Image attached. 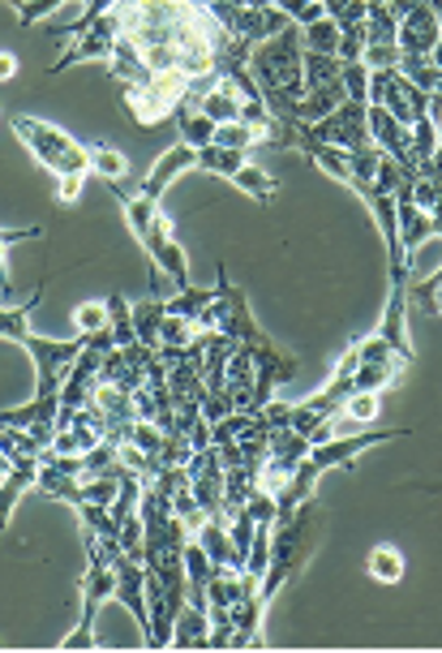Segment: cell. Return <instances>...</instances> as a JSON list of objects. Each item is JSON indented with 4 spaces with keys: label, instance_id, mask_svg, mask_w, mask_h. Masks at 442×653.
Instances as JSON below:
<instances>
[{
    "label": "cell",
    "instance_id": "cell-1",
    "mask_svg": "<svg viewBox=\"0 0 442 653\" xmlns=\"http://www.w3.org/2000/svg\"><path fill=\"white\" fill-rule=\"evenodd\" d=\"M318 538H322V508L314 499H305L288 521H275L271 529V559H267V576H262V589H258V602L271 606L280 597V589L292 585L305 563L314 559Z\"/></svg>",
    "mask_w": 442,
    "mask_h": 653
},
{
    "label": "cell",
    "instance_id": "cell-2",
    "mask_svg": "<svg viewBox=\"0 0 442 653\" xmlns=\"http://www.w3.org/2000/svg\"><path fill=\"white\" fill-rule=\"evenodd\" d=\"M13 133H18V142H22L57 181H61V177H87V172H91L87 147H82L78 138H69L61 125L18 112V117H13Z\"/></svg>",
    "mask_w": 442,
    "mask_h": 653
},
{
    "label": "cell",
    "instance_id": "cell-3",
    "mask_svg": "<svg viewBox=\"0 0 442 653\" xmlns=\"http://www.w3.org/2000/svg\"><path fill=\"white\" fill-rule=\"evenodd\" d=\"M112 597H117V567L108 559L91 555V567L82 576V620H78V632H69L61 641L64 650H96V620L103 602Z\"/></svg>",
    "mask_w": 442,
    "mask_h": 653
},
{
    "label": "cell",
    "instance_id": "cell-4",
    "mask_svg": "<svg viewBox=\"0 0 442 653\" xmlns=\"http://www.w3.org/2000/svg\"><path fill=\"white\" fill-rule=\"evenodd\" d=\"M215 22H220L228 34L245 39V43H262L271 34H280L292 22L280 4H267V9H253V4H228V0H207Z\"/></svg>",
    "mask_w": 442,
    "mask_h": 653
},
{
    "label": "cell",
    "instance_id": "cell-5",
    "mask_svg": "<svg viewBox=\"0 0 442 653\" xmlns=\"http://www.w3.org/2000/svg\"><path fill=\"white\" fill-rule=\"evenodd\" d=\"M82 335L78 340H48V335H27V353L34 361V395H61V383H64V370H69V361L82 353Z\"/></svg>",
    "mask_w": 442,
    "mask_h": 653
},
{
    "label": "cell",
    "instance_id": "cell-6",
    "mask_svg": "<svg viewBox=\"0 0 442 653\" xmlns=\"http://www.w3.org/2000/svg\"><path fill=\"white\" fill-rule=\"evenodd\" d=\"M305 130L318 142H331V147H344V151L374 147V138H370V103H361V99H344L331 117H322V121L305 125Z\"/></svg>",
    "mask_w": 442,
    "mask_h": 653
},
{
    "label": "cell",
    "instance_id": "cell-7",
    "mask_svg": "<svg viewBox=\"0 0 442 653\" xmlns=\"http://www.w3.org/2000/svg\"><path fill=\"white\" fill-rule=\"evenodd\" d=\"M386 267H391V297H386V314H382V323H379V335L412 365V361H416V353H412V335H409L412 262H386Z\"/></svg>",
    "mask_w": 442,
    "mask_h": 653
},
{
    "label": "cell",
    "instance_id": "cell-8",
    "mask_svg": "<svg viewBox=\"0 0 442 653\" xmlns=\"http://www.w3.org/2000/svg\"><path fill=\"white\" fill-rule=\"evenodd\" d=\"M117 39H121V18H117V9H112V13L99 18L91 31H82L78 39H69V43L61 48V57L48 66V73H64L69 66H82V61H112Z\"/></svg>",
    "mask_w": 442,
    "mask_h": 653
},
{
    "label": "cell",
    "instance_id": "cell-9",
    "mask_svg": "<svg viewBox=\"0 0 442 653\" xmlns=\"http://www.w3.org/2000/svg\"><path fill=\"white\" fill-rule=\"evenodd\" d=\"M409 434L412 430H361V434H335V439H327V443H314V448H310V460H314L322 473H331V469L352 464L365 448L386 443V439H409Z\"/></svg>",
    "mask_w": 442,
    "mask_h": 653
},
{
    "label": "cell",
    "instance_id": "cell-10",
    "mask_svg": "<svg viewBox=\"0 0 442 653\" xmlns=\"http://www.w3.org/2000/svg\"><path fill=\"white\" fill-rule=\"evenodd\" d=\"M142 250L151 254V267H159L172 284H177V293L181 289H190V259H185V250H181V241L172 237V224H168V215L159 211L155 224H151V237L142 241Z\"/></svg>",
    "mask_w": 442,
    "mask_h": 653
},
{
    "label": "cell",
    "instance_id": "cell-11",
    "mask_svg": "<svg viewBox=\"0 0 442 653\" xmlns=\"http://www.w3.org/2000/svg\"><path fill=\"white\" fill-rule=\"evenodd\" d=\"M442 39V18L425 4V0H412L400 18V57H434Z\"/></svg>",
    "mask_w": 442,
    "mask_h": 653
},
{
    "label": "cell",
    "instance_id": "cell-12",
    "mask_svg": "<svg viewBox=\"0 0 442 653\" xmlns=\"http://www.w3.org/2000/svg\"><path fill=\"white\" fill-rule=\"evenodd\" d=\"M112 602H121L129 615H133L138 632H142V645H147L151 615H147V563L142 559H129V555L117 559V597Z\"/></svg>",
    "mask_w": 442,
    "mask_h": 653
},
{
    "label": "cell",
    "instance_id": "cell-13",
    "mask_svg": "<svg viewBox=\"0 0 442 653\" xmlns=\"http://www.w3.org/2000/svg\"><path fill=\"white\" fill-rule=\"evenodd\" d=\"M421 172H409L404 181H400V190H395V224H400V241H404V254H412L430 241V211H421L416 202H412V181H416Z\"/></svg>",
    "mask_w": 442,
    "mask_h": 653
},
{
    "label": "cell",
    "instance_id": "cell-14",
    "mask_svg": "<svg viewBox=\"0 0 442 653\" xmlns=\"http://www.w3.org/2000/svg\"><path fill=\"white\" fill-rule=\"evenodd\" d=\"M370 138H374V147H379L382 155H391L395 163H404L416 172V160H412V130L409 125H400L386 108L379 103H370Z\"/></svg>",
    "mask_w": 442,
    "mask_h": 653
},
{
    "label": "cell",
    "instance_id": "cell-15",
    "mask_svg": "<svg viewBox=\"0 0 442 653\" xmlns=\"http://www.w3.org/2000/svg\"><path fill=\"white\" fill-rule=\"evenodd\" d=\"M190 168H198V151H193L190 142H177V147H168V151L151 163V172L142 177V185H138V190L159 202V198L168 194V185H172L181 172H190Z\"/></svg>",
    "mask_w": 442,
    "mask_h": 653
},
{
    "label": "cell",
    "instance_id": "cell-16",
    "mask_svg": "<svg viewBox=\"0 0 442 653\" xmlns=\"http://www.w3.org/2000/svg\"><path fill=\"white\" fill-rule=\"evenodd\" d=\"M121 103H125V112L138 125L172 121V112H177V99L168 96V91H159L155 82H147V87H121Z\"/></svg>",
    "mask_w": 442,
    "mask_h": 653
},
{
    "label": "cell",
    "instance_id": "cell-17",
    "mask_svg": "<svg viewBox=\"0 0 442 653\" xmlns=\"http://www.w3.org/2000/svg\"><path fill=\"white\" fill-rule=\"evenodd\" d=\"M39 482V456H18L13 469L0 478V533L9 529L13 512H18V499Z\"/></svg>",
    "mask_w": 442,
    "mask_h": 653
},
{
    "label": "cell",
    "instance_id": "cell-18",
    "mask_svg": "<svg viewBox=\"0 0 442 653\" xmlns=\"http://www.w3.org/2000/svg\"><path fill=\"white\" fill-rule=\"evenodd\" d=\"M241 103H245V96L237 91V82L232 78H215L207 91H202V99H198V108L215 121V125H223V121H241Z\"/></svg>",
    "mask_w": 442,
    "mask_h": 653
},
{
    "label": "cell",
    "instance_id": "cell-19",
    "mask_svg": "<svg viewBox=\"0 0 442 653\" xmlns=\"http://www.w3.org/2000/svg\"><path fill=\"white\" fill-rule=\"evenodd\" d=\"M112 78L121 82V87H147V82H155V69L147 66V57H142V48L138 43H129L125 34L117 39V52H112Z\"/></svg>",
    "mask_w": 442,
    "mask_h": 653
},
{
    "label": "cell",
    "instance_id": "cell-20",
    "mask_svg": "<svg viewBox=\"0 0 442 653\" xmlns=\"http://www.w3.org/2000/svg\"><path fill=\"white\" fill-rule=\"evenodd\" d=\"M348 99V87L344 78H335V82H322V87H310L301 103H297V121H305V125H314L322 117H331L340 103Z\"/></svg>",
    "mask_w": 442,
    "mask_h": 653
},
{
    "label": "cell",
    "instance_id": "cell-21",
    "mask_svg": "<svg viewBox=\"0 0 442 653\" xmlns=\"http://www.w3.org/2000/svg\"><path fill=\"white\" fill-rule=\"evenodd\" d=\"M207 641H211V615H207V606L185 602L177 623H172V645H177V650H190V645L198 650V645H207Z\"/></svg>",
    "mask_w": 442,
    "mask_h": 653
},
{
    "label": "cell",
    "instance_id": "cell-22",
    "mask_svg": "<svg viewBox=\"0 0 442 653\" xmlns=\"http://www.w3.org/2000/svg\"><path fill=\"white\" fill-rule=\"evenodd\" d=\"M39 301H43V284H39L22 305L0 301V335L13 340V344H27V335H31V314L39 310Z\"/></svg>",
    "mask_w": 442,
    "mask_h": 653
},
{
    "label": "cell",
    "instance_id": "cell-23",
    "mask_svg": "<svg viewBox=\"0 0 442 653\" xmlns=\"http://www.w3.org/2000/svg\"><path fill=\"white\" fill-rule=\"evenodd\" d=\"M245 163H250V151H232V147H220V142L198 151V172H211V177H223V181H232Z\"/></svg>",
    "mask_w": 442,
    "mask_h": 653
},
{
    "label": "cell",
    "instance_id": "cell-24",
    "mask_svg": "<svg viewBox=\"0 0 442 653\" xmlns=\"http://www.w3.org/2000/svg\"><path fill=\"white\" fill-rule=\"evenodd\" d=\"M193 542H198V546L211 555V563H215V567H232V538H228V524H223L220 516H207V521H202V529L193 533ZM232 572H237V567H232Z\"/></svg>",
    "mask_w": 442,
    "mask_h": 653
},
{
    "label": "cell",
    "instance_id": "cell-25",
    "mask_svg": "<svg viewBox=\"0 0 442 653\" xmlns=\"http://www.w3.org/2000/svg\"><path fill=\"white\" fill-rule=\"evenodd\" d=\"M172 121H177V130H181V142H190L193 151L211 147V138H215V121H211L202 108H185V103H177Z\"/></svg>",
    "mask_w": 442,
    "mask_h": 653
},
{
    "label": "cell",
    "instance_id": "cell-26",
    "mask_svg": "<svg viewBox=\"0 0 442 653\" xmlns=\"http://www.w3.org/2000/svg\"><path fill=\"white\" fill-rule=\"evenodd\" d=\"M215 297H220V280H215L211 289H193L190 284V289H181L177 297H168V301H163V310H168V314H177V319H190V323L198 326L202 310H207Z\"/></svg>",
    "mask_w": 442,
    "mask_h": 653
},
{
    "label": "cell",
    "instance_id": "cell-27",
    "mask_svg": "<svg viewBox=\"0 0 442 653\" xmlns=\"http://www.w3.org/2000/svg\"><path fill=\"white\" fill-rule=\"evenodd\" d=\"M365 576L379 581V585H400V581H404V555H400L391 542H382V546H374L370 559H365Z\"/></svg>",
    "mask_w": 442,
    "mask_h": 653
},
{
    "label": "cell",
    "instance_id": "cell-28",
    "mask_svg": "<svg viewBox=\"0 0 442 653\" xmlns=\"http://www.w3.org/2000/svg\"><path fill=\"white\" fill-rule=\"evenodd\" d=\"M232 185H237L241 194H250L253 202H258V207H267L271 198L280 194V181H275L271 172H262L258 163H245V168H241V172L232 177Z\"/></svg>",
    "mask_w": 442,
    "mask_h": 653
},
{
    "label": "cell",
    "instance_id": "cell-29",
    "mask_svg": "<svg viewBox=\"0 0 442 653\" xmlns=\"http://www.w3.org/2000/svg\"><path fill=\"white\" fill-rule=\"evenodd\" d=\"M163 319H168V310H163L159 297L142 301V305H133V331H138V344L159 349V326H163Z\"/></svg>",
    "mask_w": 442,
    "mask_h": 653
},
{
    "label": "cell",
    "instance_id": "cell-30",
    "mask_svg": "<svg viewBox=\"0 0 442 653\" xmlns=\"http://www.w3.org/2000/svg\"><path fill=\"white\" fill-rule=\"evenodd\" d=\"M344 73V61L340 57H327V52H305L301 57V82H305V91L310 87H322V82H335Z\"/></svg>",
    "mask_w": 442,
    "mask_h": 653
},
{
    "label": "cell",
    "instance_id": "cell-31",
    "mask_svg": "<svg viewBox=\"0 0 442 653\" xmlns=\"http://www.w3.org/2000/svg\"><path fill=\"white\" fill-rule=\"evenodd\" d=\"M87 155H91V172L103 177V181H125L129 177V160L117 151V147H103V142H91L87 147Z\"/></svg>",
    "mask_w": 442,
    "mask_h": 653
},
{
    "label": "cell",
    "instance_id": "cell-32",
    "mask_svg": "<svg viewBox=\"0 0 442 653\" xmlns=\"http://www.w3.org/2000/svg\"><path fill=\"white\" fill-rule=\"evenodd\" d=\"M108 326H112V335H117V349L138 344V331H133V305H129L121 293L108 297Z\"/></svg>",
    "mask_w": 442,
    "mask_h": 653
},
{
    "label": "cell",
    "instance_id": "cell-33",
    "mask_svg": "<svg viewBox=\"0 0 442 653\" xmlns=\"http://www.w3.org/2000/svg\"><path fill=\"white\" fill-rule=\"evenodd\" d=\"M301 39H305V52H327V57L340 52V27L327 13L318 22H310V27H301Z\"/></svg>",
    "mask_w": 442,
    "mask_h": 653
},
{
    "label": "cell",
    "instance_id": "cell-34",
    "mask_svg": "<svg viewBox=\"0 0 442 653\" xmlns=\"http://www.w3.org/2000/svg\"><path fill=\"white\" fill-rule=\"evenodd\" d=\"M400 69L409 73L412 82L425 91V96H439L442 91V69L430 57H400Z\"/></svg>",
    "mask_w": 442,
    "mask_h": 653
},
{
    "label": "cell",
    "instance_id": "cell-35",
    "mask_svg": "<svg viewBox=\"0 0 442 653\" xmlns=\"http://www.w3.org/2000/svg\"><path fill=\"white\" fill-rule=\"evenodd\" d=\"M211 142L232 147V151H250V147L262 142V133L253 130V125H245V121H223V125H215V138H211Z\"/></svg>",
    "mask_w": 442,
    "mask_h": 653
},
{
    "label": "cell",
    "instance_id": "cell-36",
    "mask_svg": "<svg viewBox=\"0 0 442 653\" xmlns=\"http://www.w3.org/2000/svg\"><path fill=\"white\" fill-rule=\"evenodd\" d=\"M434 147H439V125H434L430 117H421V121L412 125V160H416V168L434 155Z\"/></svg>",
    "mask_w": 442,
    "mask_h": 653
},
{
    "label": "cell",
    "instance_id": "cell-37",
    "mask_svg": "<svg viewBox=\"0 0 442 653\" xmlns=\"http://www.w3.org/2000/svg\"><path fill=\"white\" fill-rule=\"evenodd\" d=\"M73 326H78V335L103 331V326H108V301H82V305L73 310Z\"/></svg>",
    "mask_w": 442,
    "mask_h": 653
},
{
    "label": "cell",
    "instance_id": "cell-38",
    "mask_svg": "<svg viewBox=\"0 0 442 653\" xmlns=\"http://www.w3.org/2000/svg\"><path fill=\"white\" fill-rule=\"evenodd\" d=\"M121 555H129V559L147 555V524H142L138 512H133L129 521H121Z\"/></svg>",
    "mask_w": 442,
    "mask_h": 653
},
{
    "label": "cell",
    "instance_id": "cell-39",
    "mask_svg": "<svg viewBox=\"0 0 442 653\" xmlns=\"http://www.w3.org/2000/svg\"><path fill=\"white\" fill-rule=\"evenodd\" d=\"M409 301H416L425 314H442V271L439 275H430V284H409Z\"/></svg>",
    "mask_w": 442,
    "mask_h": 653
},
{
    "label": "cell",
    "instance_id": "cell-40",
    "mask_svg": "<svg viewBox=\"0 0 442 653\" xmlns=\"http://www.w3.org/2000/svg\"><path fill=\"white\" fill-rule=\"evenodd\" d=\"M193 331H198V326H193L190 319H177V314H168V319H163V326H159V344H163V349H185V344L193 340Z\"/></svg>",
    "mask_w": 442,
    "mask_h": 653
},
{
    "label": "cell",
    "instance_id": "cell-41",
    "mask_svg": "<svg viewBox=\"0 0 442 653\" xmlns=\"http://www.w3.org/2000/svg\"><path fill=\"white\" fill-rule=\"evenodd\" d=\"M344 87H348V99H361V103H370V69L365 61H344Z\"/></svg>",
    "mask_w": 442,
    "mask_h": 653
},
{
    "label": "cell",
    "instance_id": "cell-42",
    "mask_svg": "<svg viewBox=\"0 0 442 653\" xmlns=\"http://www.w3.org/2000/svg\"><path fill=\"white\" fill-rule=\"evenodd\" d=\"M352 344H356V358L361 361H404L395 349H391V344H386V340H382L379 331H374V335H365V340H352ZM404 365H409V361H404Z\"/></svg>",
    "mask_w": 442,
    "mask_h": 653
},
{
    "label": "cell",
    "instance_id": "cell-43",
    "mask_svg": "<svg viewBox=\"0 0 442 653\" xmlns=\"http://www.w3.org/2000/svg\"><path fill=\"white\" fill-rule=\"evenodd\" d=\"M361 61H365V69H400V48L395 43H365Z\"/></svg>",
    "mask_w": 442,
    "mask_h": 653
},
{
    "label": "cell",
    "instance_id": "cell-44",
    "mask_svg": "<svg viewBox=\"0 0 442 653\" xmlns=\"http://www.w3.org/2000/svg\"><path fill=\"white\" fill-rule=\"evenodd\" d=\"M34 237H43L39 224H27V229H0V275H4V280H9V267H4L9 245H18V241H34Z\"/></svg>",
    "mask_w": 442,
    "mask_h": 653
},
{
    "label": "cell",
    "instance_id": "cell-45",
    "mask_svg": "<svg viewBox=\"0 0 442 653\" xmlns=\"http://www.w3.org/2000/svg\"><path fill=\"white\" fill-rule=\"evenodd\" d=\"M258 418H262V425H267V430L292 425V404H284V400H271V404H262V409H258Z\"/></svg>",
    "mask_w": 442,
    "mask_h": 653
},
{
    "label": "cell",
    "instance_id": "cell-46",
    "mask_svg": "<svg viewBox=\"0 0 442 653\" xmlns=\"http://www.w3.org/2000/svg\"><path fill=\"white\" fill-rule=\"evenodd\" d=\"M82 185H87V177H61V181H57V198H61L64 207H73L78 194H82Z\"/></svg>",
    "mask_w": 442,
    "mask_h": 653
},
{
    "label": "cell",
    "instance_id": "cell-47",
    "mask_svg": "<svg viewBox=\"0 0 442 653\" xmlns=\"http://www.w3.org/2000/svg\"><path fill=\"white\" fill-rule=\"evenodd\" d=\"M13 78H18V57L0 52V82H13Z\"/></svg>",
    "mask_w": 442,
    "mask_h": 653
},
{
    "label": "cell",
    "instance_id": "cell-48",
    "mask_svg": "<svg viewBox=\"0 0 442 653\" xmlns=\"http://www.w3.org/2000/svg\"><path fill=\"white\" fill-rule=\"evenodd\" d=\"M9 469H13V456H9V452H4V448H0V478H4V473H9Z\"/></svg>",
    "mask_w": 442,
    "mask_h": 653
},
{
    "label": "cell",
    "instance_id": "cell-49",
    "mask_svg": "<svg viewBox=\"0 0 442 653\" xmlns=\"http://www.w3.org/2000/svg\"><path fill=\"white\" fill-rule=\"evenodd\" d=\"M430 237H439L442 241V215H430Z\"/></svg>",
    "mask_w": 442,
    "mask_h": 653
},
{
    "label": "cell",
    "instance_id": "cell-50",
    "mask_svg": "<svg viewBox=\"0 0 442 653\" xmlns=\"http://www.w3.org/2000/svg\"><path fill=\"white\" fill-rule=\"evenodd\" d=\"M425 4H430V9H434V13L442 18V0H425Z\"/></svg>",
    "mask_w": 442,
    "mask_h": 653
}]
</instances>
